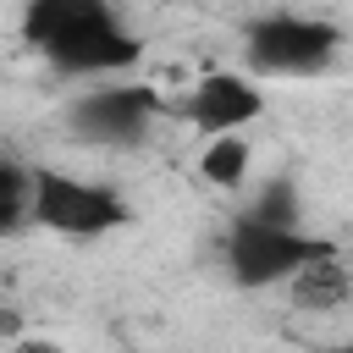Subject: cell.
<instances>
[{"label":"cell","instance_id":"9c48e42d","mask_svg":"<svg viewBox=\"0 0 353 353\" xmlns=\"http://www.w3.org/2000/svg\"><path fill=\"white\" fill-rule=\"evenodd\" d=\"M199 176L210 188H243L248 176V143L243 138H210L199 154Z\"/></svg>","mask_w":353,"mask_h":353},{"label":"cell","instance_id":"3957f363","mask_svg":"<svg viewBox=\"0 0 353 353\" xmlns=\"http://www.w3.org/2000/svg\"><path fill=\"white\" fill-rule=\"evenodd\" d=\"M221 254H226V276H232L237 287H287L303 265L336 254V243L309 237L303 226L287 232V226H259V221H248V215H232Z\"/></svg>","mask_w":353,"mask_h":353},{"label":"cell","instance_id":"5b68a950","mask_svg":"<svg viewBox=\"0 0 353 353\" xmlns=\"http://www.w3.org/2000/svg\"><path fill=\"white\" fill-rule=\"evenodd\" d=\"M160 110V94L143 88V83H110V88H88L66 105V127L83 138V143H105V149H121V143H138L149 132Z\"/></svg>","mask_w":353,"mask_h":353},{"label":"cell","instance_id":"52a82bcc","mask_svg":"<svg viewBox=\"0 0 353 353\" xmlns=\"http://www.w3.org/2000/svg\"><path fill=\"white\" fill-rule=\"evenodd\" d=\"M347 292H353V276H347L342 254H325V259L303 265V270L287 281V298H292V309H314V314H325V309H342V303H347Z\"/></svg>","mask_w":353,"mask_h":353},{"label":"cell","instance_id":"6da1fadb","mask_svg":"<svg viewBox=\"0 0 353 353\" xmlns=\"http://www.w3.org/2000/svg\"><path fill=\"white\" fill-rule=\"evenodd\" d=\"M22 44H33V55H44L61 77H110L143 55L138 33L105 0H28Z\"/></svg>","mask_w":353,"mask_h":353},{"label":"cell","instance_id":"8fae6325","mask_svg":"<svg viewBox=\"0 0 353 353\" xmlns=\"http://www.w3.org/2000/svg\"><path fill=\"white\" fill-rule=\"evenodd\" d=\"M6 353H66V347H61L55 336H17Z\"/></svg>","mask_w":353,"mask_h":353},{"label":"cell","instance_id":"ba28073f","mask_svg":"<svg viewBox=\"0 0 353 353\" xmlns=\"http://www.w3.org/2000/svg\"><path fill=\"white\" fill-rule=\"evenodd\" d=\"M33 226V165L0 154V237H17Z\"/></svg>","mask_w":353,"mask_h":353},{"label":"cell","instance_id":"8992f818","mask_svg":"<svg viewBox=\"0 0 353 353\" xmlns=\"http://www.w3.org/2000/svg\"><path fill=\"white\" fill-rule=\"evenodd\" d=\"M182 116L204 132V143L210 138H237V127L265 116V88L254 77H243V72H210L182 99Z\"/></svg>","mask_w":353,"mask_h":353},{"label":"cell","instance_id":"7c38bea8","mask_svg":"<svg viewBox=\"0 0 353 353\" xmlns=\"http://www.w3.org/2000/svg\"><path fill=\"white\" fill-rule=\"evenodd\" d=\"M336 353H353V342H347V347H336Z\"/></svg>","mask_w":353,"mask_h":353},{"label":"cell","instance_id":"7a4b0ae2","mask_svg":"<svg viewBox=\"0 0 353 353\" xmlns=\"http://www.w3.org/2000/svg\"><path fill=\"white\" fill-rule=\"evenodd\" d=\"M342 50V28L303 11H265L243 33L248 77H320Z\"/></svg>","mask_w":353,"mask_h":353},{"label":"cell","instance_id":"277c9868","mask_svg":"<svg viewBox=\"0 0 353 353\" xmlns=\"http://www.w3.org/2000/svg\"><path fill=\"white\" fill-rule=\"evenodd\" d=\"M132 221V204L88 176L72 171H33V226L55 237H105Z\"/></svg>","mask_w":353,"mask_h":353},{"label":"cell","instance_id":"30bf717a","mask_svg":"<svg viewBox=\"0 0 353 353\" xmlns=\"http://www.w3.org/2000/svg\"><path fill=\"white\" fill-rule=\"evenodd\" d=\"M243 215H248V221H259V226H287V232H298V221H303V199H298L292 176H270V182H265V193H259Z\"/></svg>","mask_w":353,"mask_h":353}]
</instances>
